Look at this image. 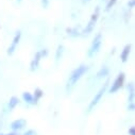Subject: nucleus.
Wrapping results in <instances>:
<instances>
[{
  "label": "nucleus",
  "mask_w": 135,
  "mask_h": 135,
  "mask_svg": "<svg viewBox=\"0 0 135 135\" xmlns=\"http://www.w3.org/2000/svg\"><path fill=\"white\" fill-rule=\"evenodd\" d=\"M90 0H83V2H89Z\"/></svg>",
  "instance_id": "23"
},
{
  "label": "nucleus",
  "mask_w": 135,
  "mask_h": 135,
  "mask_svg": "<svg viewBox=\"0 0 135 135\" xmlns=\"http://www.w3.org/2000/svg\"><path fill=\"white\" fill-rule=\"evenodd\" d=\"M20 40H21V31H17L15 33V35H14L10 46L7 49V54L8 55H13L14 54V52L16 51V49H17L19 43H20Z\"/></svg>",
  "instance_id": "6"
},
{
  "label": "nucleus",
  "mask_w": 135,
  "mask_h": 135,
  "mask_svg": "<svg viewBox=\"0 0 135 135\" xmlns=\"http://www.w3.org/2000/svg\"><path fill=\"white\" fill-rule=\"evenodd\" d=\"M63 53H64V46L63 45H59L57 49H56V52H55V60H56V62H59L62 59Z\"/></svg>",
  "instance_id": "15"
},
{
  "label": "nucleus",
  "mask_w": 135,
  "mask_h": 135,
  "mask_svg": "<svg viewBox=\"0 0 135 135\" xmlns=\"http://www.w3.org/2000/svg\"><path fill=\"white\" fill-rule=\"evenodd\" d=\"M116 2H117V0H109L108 3H107V6H105L104 11H105V12H110V11L115 7Z\"/></svg>",
  "instance_id": "16"
},
{
  "label": "nucleus",
  "mask_w": 135,
  "mask_h": 135,
  "mask_svg": "<svg viewBox=\"0 0 135 135\" xmlns=\"http://www.w3.org/2000/svg\"><path fill=\"white\" fill-rule=\"evenodd\" d=\"M131 50H132V45L131 44H127L123 47V49H122V51L120 53V61L122 63H127L128 62L129 56H130V53H131Z\"/></svg>",
  "instance_id": "8"
},
{
  "label": "nucleus",
  "mask_w": 135,
  "mask_h": 135,
  "mask_svg": "<svg viewBox=\"0 0 135 135\" xmlns=\"http://www.w3.org/2000/svg\"><path fill=\"white\" fill-rule=\"evenodd\" d=\"M18 103H19V99L17 98V97H15V96H13V97H11L10 98V101H9V109L12 111V110H14L17 105H18Z\"/></svg>",
  "instance_id": "14"
},
{
  "label": "nucleus",
  "mask_w": 135,
  "mask_h": 135,
  "mask_svg": "<svg viewBox=\"0 0 135 135\" xmlns=\"http://www.w3.org/2000/svg\"><path fill=\"white\" fill-rule=\"evenodd\" d=\"M66 33L68 34L70 37H78L81 35V33L78 31L77 28H67L66 29Z\"/></svg>",
  "instance_id": "12"
},
{
  "label": "nucleus",
  "mask_w": 135,
  "mask_h": 135,
  "mask_svg": "<svg viewBox=\"0 0 135 135\" xmlns=\"http://www.w3.org/2000/svg\"><path fill=\"white\" fill-rule=\"evenodd\" d=\"M102 42H103V40H102V34H101V33L99 32V33H97V34H96V36L94 37V40H93V42H91V45H90L89 50H88V52H87L88 57L95 56V55L100 51V48H101V46H102Z\"/></svg>",
  "instance_id": "3"
},
{
  "label": "nucleus",
  "mask_w": 135,
  "mask_h": 135,
  "mask_svg": "<svg viewBox=\"0 0 135 135\" xmlns=\"http://www.w3.org/2000/svg\"><path fill=\"white\" fill-rule=\"evenodd\" d=\"M23 135H37V133L34 130H28L27 132L23 133Z\"/></svg>",
  "instance_id": "18"
},
{
  "label": "nucleus",
  "mask_w": 135,
  "mask_h": 135,
  "mask_svg": "<svg viewBox=\"0 0 135 135\" xmlns=\"http://www.w3.org/2000/svg\"><path fill=\"white\" fill-rule=\"evenodd\" d=\"M109 73H110L109 67L108 66H103V67H101V68L99 69V71L97 73V78L98 79H103V78L109 76Z\"/></svg>",
  "instance_id": "11"
},
{
  "label": "nucleus",
  "mask_w": 135,
  "mask_h": 135,
  "mask_svg": "<svg viewBox=\"0 0 135 135\" xmlns=\"http://www.w3.org/2000/svg\"><path fill=\"white\" fill-rule=\"evenodd\" d=\"M41 54H42V57L47 56V54H48V50H47V49H43V50H41Z\"/></svg>",
  "instance_id": "21"
},
{
  "label": "nucleus",
  "mask_w": 135,
  "mask_h": 135,
  "mask_svg": "<svg viewBox=\"0 0 135 135\" xmlns=\"http://www.w3.org/2000/svg\"><path fill=\"white\" fill-rule=\"evenodd\" d=\"M41 1H42V7L44 9H47L49 3H50V0H41Z\"/></svg>",
  "instance_id": "17"
},
{
  "label": "nucleus",
  "mask_w": 135,
  "mask_h": 135,
  "mask_svg": "<svg viewBox=\"0 0 135 135\" xmlns=\"http://www.w3.org/2000/svg\"><path fill=\"white\" fill-rule=\"evenodd\" d=\"M27 124V120L23 119V118H19V119H16L14 120L12 123H11V128L13 131H19L21 129H23Z\"/></svg>",
  "instance_id": "9"
},
{
  "label": "nucleus",
  "mask_w": 135,
  "mask_h": 135,
  "mask_svg": "<svg viewBox=\"0 0 135 135\" xmlns=\"http://www.w3.org/2000/svg\"><path fill=\"white\" fill-rule=\"evenodd\" d=\"M44 96V90L43 89H41L40 87H37V88H35V90H34V94H33V97H34V101H35V103L37 104V102L42 99V97Z\"/></svg>",
  "instance_id": "13"
},
{
  "label": "nucleus",
  "mask_w": 135,
  "mask_h": 135,
  "mask_svg": "<svg viewBox=\"0 0 135 135\" xmlns=\"http://www.w3.org/2000/svg\"><path fill=\"white\" fill-rule=\"evenodd\" d=\"M99 16H100V8L97 7V8L95 9V11L93 12V14L90 15V18H89V20H88L86 27H85V28L83 29V31L81 32V35H82V36H87V35H89L90 33L94 31V29H95V27H96V25H97V21H98V19H99Z\"/></svg>",
  "instance_id": "2"
},
{
  "label": "nucleus",
  "mask_w": 135,
  "mask_h": 135,
  "mask_svg": "<svg viewBox=\"0 0 135 135\" xmlns=\"http://www.w3.org/2000/svg\"><path fill=\"white\" fill-rule=\"evenodd\" d=\"M134 6H135V0H129V1H128V7L130 9H133Z\"/></svg>",
  "instance_id": "19"
},
{
  "label": "nucleus",
  "mask_w": 135,
  "mask_h": 135,
  "mask_svg": "<svg viewBox=\"0 0 135 135\" xmlns=\"http://www.w3.org/2000/svg\"><path fill=\"white\" fill-rule=\"evenodd\" d=\"M22 99L26 103L31 104V105H34L36 104L35 101H34V97H33V94H31L30 91H23L22 93Z\"/></svg>",
  "instance_id": "10"
},
{
  "label": "nucleus",
  "mask_w": 135,
  "mask_h": 135,
  "mask_svg": "<svg viewBox=\"0 0 135 135\" xmlns=\"http://www.w3.org/2000/svg\"><path fill=\"white\" fill-rule=\"evenodd\" d=\"M128 133H129V135H135V128H134V127H131V128L129 129Z\"/></svg>",
  "instance_id": "20"
},
{
  "label": "nucleus",
  "mask_w": 135,
  "mask_h": 135,
  "mask_svg": "<svg viewBox=\"0 0 135 135\" xmlns=\"http://www.w3.org/2000/svg\"><path fill=\"white\" fill-rule=\"evenodd\" d=\"M21 1H22V0H17V2H18V3H20Z\"/></svg>",
  "instance_id": "24"
},
{
  "label": "nucleus",
  "mask_w": 135,
  "mask_h": 135,
  "mask_svg": "<svg viewBox=\"0 0 135 135\" xmlns=\"http://www.w3.org/2000/svg\"><path fill=\"white\" fill-rule=\"evenodd\" d=\"M124 81H126V74L124 73H120L117 77H116V79L114 80V82L112 83V85H111V87H110V94H115V93H117L120 88H122V86H123V84H124Z\"/></svg>",
  "instance_id": "5"
},
{
  "label": "nucleus",
  "mask_w": 135,
  "mask_h": 135,
  "mask_svg": "<svg viewBox=\"0 0 135 135\" xmlns=\"http://www.w3.org/2000/svg\"><path fill=\"white\" fill-rule=\"evenodd\" d=\"M4 135H16V133H9V134H4Z\"/></svg>",
  "instance_id": "22"
},
{
  "label": "nucleus",
  "mask_w": 135,
  "mask_h": 135,
  "mask_svg": "<svg viewBox=\"0 0 135 135\" xmlns=\"http://www.w3.org/2000/svg\"><path fill=\"white\" fill-rule=\"evenodd\" d=\"M0 135H4V134H2V133H1V134H0Z\"/></svg>",
  "instance_id": "25"
},
{
  "label": "nucleus",
  "mask_w": 135,
  "mask_h": 135,
  "mask_svg": "<svg viewBox=\"0 0 135 135\" xmlns=\"http://www.w3.org/2000/svg\"><path fill=\"white\" fill-rule=\"evenodd\" d=\"M88 71V66L85 64H82L80 66H78L77 68L71 73V75L69 76L68 80L66 83V89L70 90L73 87H75V85L81 80V78Z\"/></svg>",
  "instance_id": "1"
},
{
  "label": "nucleus",
  "mask_w": 135,
  "mask_h": 135,
  "mask_svg": "<svg viewBox=\"0 0 135 135\" xmlns=\"http://www.w3.org/2000/svg\"><path fill=\"white\" fill-rule=\"evenodd\" d=\"M109 83H110V80H107V82L103 84V86H101V88L98 90V93H97V94L95 95V97L91 99V101L89 102V105H88V108H87L88 112H90L91 110H94L95 107L101 101V99H102L103 95L105 94V91H107V89H108V87H109Z\"/></svg>",
  "instance_id": "4"
},
{
  "label": "nucleus",
  "mask_w": 135,
  "mask_h": 135,
  "mask_svg": "<svg viewBox=\"0 0 135 135\" xmlns=\"http://www.w3.org/2000/svg\"><path fill=\"white\" fill-rule=\"evenodd\" d=\"M42 54H41V51H37L35 52L34 56H33L31 63H30V70L31 71H35L37 68H38V66H40V63L42 61Z\"/></svg>",
  "instance_id": "7"
}]
</instances>
